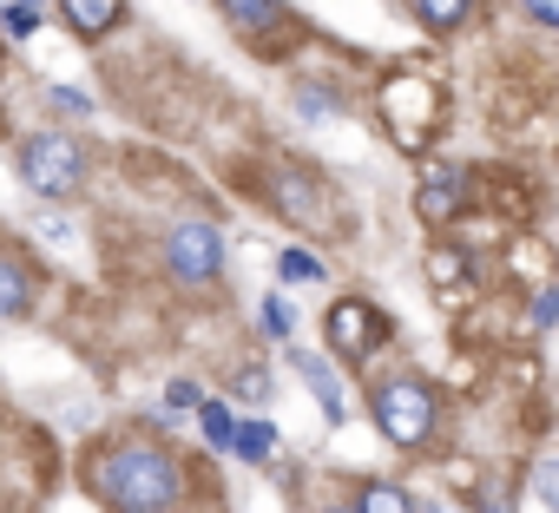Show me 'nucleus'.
Returning a JSON list of instances; mask_svg holds the SVG:
<instances>
[{
    "mask_svg": "<svg viewBox=\"0 0 559 513\" xmlns=\"http://www.w3.org/2000/svg\"><path fill=\"white\" fill-rule=\"evenodd\" d=\"M99 493L119 513H178V467L152 441H126L99 461Z\"/></svg>",
    "mask_w": 559,
    "mask_h": 513,
    "instance_id": "nucleus-1",
    "label": "nucleus"
},
{
    "mask_svg": "<svg viewBox=\"0 0 559 513\" xmlns=\"http://www.w3.org/2000/svg\"><path fill=\"white\" fill-rule=\"evenodd\" d=\"M80 171H86V158H80V139H67V132H34L21 145V178L40 198H73Z\"/></svg>",
    "mask_w": 559,
    "mask_h": 513,
    "instance_id": "nucleus-2",
    "label": "nucleus"
},
{
    "mask_svg": "<svg viewBox=\"0 0 559 513\" xmlns=\"http://www.w3.org/2000/svg\"><path fill=\"white\" fill-rule=\"evenodd\" d=\"M376 421L395 448H421L428 428H435V402H428L421 382H382L376 389Z\"/></svg>",
    "mask_w": 559,
    "mask_h": 513,
    "instance_id": "nucleus-3",
    "label": "nucleus"
},
{
    "mask_svg": "<svg viewBox=\"0 0 559 513\" xmlns=\"http://www.w3.org/2000/svg\"><path fill=\"white\" fill-rule=\"evenodd\" d=\"M165 264H171V277L178 284H211L217 271H224V243H217V230L211 224H178L171 237H165Z\"/></svg>",
    "mask_w": 559,
    "mask_h": 513,
    "instance_id": "nucleus-4",
    "label": "nucleus"
},
{
    "mask_svg": "<svg viewBox=\"0 0 559 513\" xmlns=\"http://www.w3.org/2000/svg\"><path fill=\"white\" fill-rule=\"evenodd\" d=\"M382 336H389V323H382L369 303H343V310H330V343H336L343 356H369Z\"/></svg>",
    "mask_w": 559,
    "mask_h": 513,
    "instance_id": "nucleus-5",
    "label": "nucleus"
},
{
    "mask_svg": "<svg viewBox=\"0 0 559 513\" xmlns=\"http://www.w3.org/2000/svg\"><path fill=\"white\" fill-rule=\"evenodd\" d=\"M428 112H435V86H421V80H395L389 86V119H395V132H408V145H421Z\"/></svg>",
    "mask_w": 559,
    "mask_h": 513,
    "instance_id": "nucleus-6",
    "label": "nucleus"
},
{
    "mask_svg": "<svg viewBox=\"0 0 559 513\" xmlns=\"http://www.w3.org/2000/svg\"><path fill=\"white\" fill-rule=\"evenodd\" d=\"M60 14H67V27L73 34H112L119 27V0H60Z\"/></svg>",
    "mask_w": 559,
    "mask_h": 513,
    "instance_id": "nucleus-7",
    "label": "nucleus"
},
{
    "mask_svg": "<svg viewBox=\"0 0 559 513\" xmlns=\"http://www.w3.org/2000/svg\"><path fill=\"white\" fill-rule=\"evenodd\" d=\"M297 375L317 389V402H323V415H330V421H343V415H349V402H343V382L330 375V362H317V356H304V349H297Z\"/></svg>",
    "mask_w": 559,
    "mask_h": 513,
    "instance_id": "nucleus-8",
    "label": "nucleus"
},
{
    "mask_svg": "<svg viewBox=\"0 0 559 513\" xmlns=\"http://www.w3.org/2000/svg\"><path fill=\"white\" fill-rule=\"evenodd\" d=\"M217 8L243 34H276V27H284V8H276V0H217Z\"/></svg>",
    "mask_w": 559,
    "mask_h": 513,
    "instance_id": "nucleus-9",
    "label": "nucleus"
},
{
    "mask_svg": "<svg viewBox=\"0 0 559 513\" xmlns=\"http://www.w3.org/2000/svg\"><path fill=\"white\" fill-rule=\"evenodd\" d=\"M454 184H461V178L435 165V178H428V191H421V217H428V224H448V217H454V204H461Z\"/></svg>",
    "mask_w": 559,
    "mask_h": 513,
    "instance_id": "nucleus-10",
    "label": "nucleus"
},
{
    "mask_svg": "<svg viewBox=\"0 0 559 513\" xmlns=\"http://www.w3.org/2000/svg\"><path fill=\"white\" fill-rule=\"evenodd\" d=\"M230 448H237L243 461H270L276 434H270V421H243V428H230Z\"/></svg>",
    "mask_w": 559,
    "mask_h": 513,
    "instance_id": "nucleus-11",
    "label": "nucleus"
},
{
    "mask_svg": "<svg viewBox=\"0 0 559 513\" xmlns=\"http://www.w3.org/2000/svg\"><path fill=\"white\" fill-rule=\"evenodd\" d=\"M27 277H21V264H0V317H27Z\"/></svg>",
    "mask_w": 559,
    "mask_h": 513,
    "instance_id": "nucleus-12",
    "label": "nucleus"
},
{
    "mask_svg": "<svg viewBox=\"0 0 559 513\" xmlns=\"http://www.w3.org/2000/svg\"><path fill=\"white\" fill-rule=\"evenodd\" d=\"M467 8H474V0H415V14H421L428 27H441V34H448V27H461V21H467Z\"/></svg>",
    "mask_w": 559,
    "mask_h": 513,
    "instance_id": "nucleus-13",
    "label": "nucleus"
},
{
    "mask_svg": "<svg viewBox=\"0 0 559 513\" xmlns=\"http://www.w3.org/2000/svg\"><path fill=\"white\" fill-rule=\"evenodd\" d=\"M276 271H284L290 284H317V277H323V264H317L310 250H284V256H276Z\"/></svg>",
    "mask_w": 559,
    "mask_h": 513,
    "instance_id": "nucleus-14",
    "label": "nucleus"
},
{
    "mask_svg": "<svg viewBox=\"0 0 559 513\" xmlns=\"http://www.w3.org/2000/svg\"><path fill=\"white\" fill-rule=\"evenodd\" d=\"M40 34V8H34V0H14V8H8V40H34Z\"/></svg>",
    "mask_w": 559,
    "mask_h": 513,
    "instance_id": "nucleus-15",
    "label": "nucleus"
},
{
    "mask_svg": "<svg viewBox=\"0 0 559 513\" xmlns=\"http://www.w3.org/2000/svg\"><path fill=\"white\" fill-rule=\"evenodd\" d=\"M356 513H415V506H408V493H395V487H369Z\"/></svg>",
    "mask_w": 559,
    "mask_h": 513,
    "instance_id": "nucleus-16",
    "label": "nucleus"
},
{
    "mask_svg": "<svg viewBox=\"0 0 559 513\" xmlns=\"http://www.w3.org/2000/svg\"><path fill=\"white\" fill-rule=\"evenodd\" d=\"M263 323H270L276 336H297V317H290V303H284V297H270V303H263Z\"/></svg>",
    "mask_w": 559,
    "mask_h": 513,
    "instance_id": "nucleus-17",
    "label": "nucleus"
},
{
    "mask_svg": "<svg viewBox=\"0 0 559 513\" xmlns=\"http://www.w3.org/2000/svg\"><path fill=\"white\" fill-rule=\"evenodd\" d=\"M204 441H217V448H230V415H224L217 402H204Z\"/></svg>",
    "mask_w": 559,
    "mask_h": 513,
    "instance_id": "nucleus-18",
    "label": "nucleus"
},
{
    "mask_svg": "<svg viewBox=\"0 0 559 513\" xmlns=\"http://www.w3.org/2000/svg\"><path fill=\"white\" fill-rule=\"evenodd\" d=\"M428 271H435V284H454V277H461V256H448V250H435V264H428Z\"/></svg>",
    "mask_w": 559,
    "mask_h": 513,
    "instance_id": "nucleus-19",
    "label": "nucleus"
},
{
    "mask_svg": "<svg viewBox=\"0 0 559 513\" xmlns=\"http://www.w3.org/2000/svg\"><path fill=\"white\" fill-rule=\"evenodd\" d=\"M526 14H533L539 27H559V0H526Z\"/></svg>",
    "mask_w": 559,
    "mask_h": 513,
    "instance_id": "nucleus-20",
    "label": "nucleus"
},
{
    "mask_svg": "<svg viewBox=\"0 0 559 513\" xmlns=\"http://www.w3.org/2000/svg\"><path fill=\"white\" fill-rule=\"evenodd\" d=\"M330 513H349V506H330Z\"/></svg>",
    "mask_w": 559,
    "mask_h": 513,
    "instance_id": "nucleus-21",
    "label": "nucleus"
}]
</instances>
